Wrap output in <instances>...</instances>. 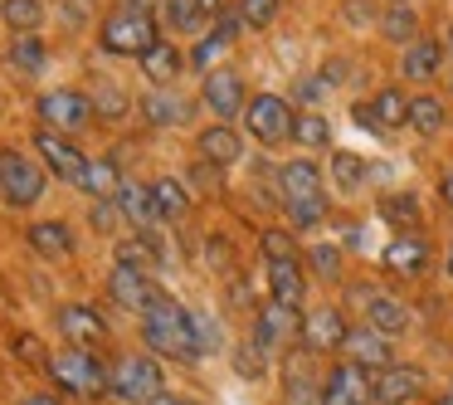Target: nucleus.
<instances>
[{"label":"nucleus","mask_w":453,"mask_h":405,"mask_svg":"<svg viewBox=\"0 0 453 405\" xmlns=\"http://www.w3.org/2000/svg\"><path fill=\"white\" fill-rule=\"evenodd\" d=\"M35 152H40L44 171H50L54 181H64V186L83 191V181H88V157H83V152L73 147V137L40 128V132H35Z\"/></svg>","instance_id":"nucleus-11"},{"label":"nucleus","mask_w":453,"mask_h":405,"mask_svg":"<svg viewBox=\"0 0 453 405\" xmlns=\"http://www.w3.org/2000/svg\"><path fill=\"white\" fill-rule=\"evenodd\" d=\"M118 220H122L118 200H93L88 206V225L98 230V235H118Z\"/></svg>","instance_id":"nucleus-49"},{"label":"nucleus","mask_w":453,"mask_h":405,"mask_svg":"<svg viewBox=\"0 0 453 405\" xmlns=\"http://www.w3.org/2000/svg\"><path fill=\"white\" fill-rule=\"evenodd\" d=\"M108 395L118 405H151L166 395V366L151 352H118L108 371Z\"/></svg>","instance_id":"nucleus-3"},{"label":"nucleus","mask_w":453,"mask_h":405,"mask_svg":"<svg viewBox=\"0 0 453 405\" xmlns=\"http://www.w3.org/2000/svg\"><path fill=\"white\" fill-rule=\"evenodd\" d=\"M35 113H40V128L73 137V132H83L93 122V98L83 89H50V93H40Z\"/></svg>","instance_id":"nucleus-9"},{"label":"nucleus","mask_w":453,"mask_h":405,"mask_svg":"<svg viewBox=\"0 0 453 405\" xmlns=\"http://www.w3.org/2000/svg\"><path fill=\"white\" fill-rule=\"evenodd\" d=\"M293 142L303 152H326V147H332V122H326L322 113L303 108V113H297V122H293Z\"/></svg>","instance_id":"nucleus-36"},{"label":"nucleus","mask_w":453,"mask_h":405,"mask_svg":"<svg viewBox=\"0 0 453 405\" xmlns=\"http://www.w3.org/2000/svg\"><path fill=\"white\" fill-rule=\"evenodd\" d=\"M122 191V167L118 157H98L88 161V181H83V196L88 200H112Z\"/></svg>","instance_id":"nucleus-33"},{"label":"nucleus","mask_w":453,"mask_h":405,"mask_svg":"<svg viewBox=\"0 0 453 405\" xmlns=\"http://www.w3.org/2000/svg\"><path fill=\"white\" fill-rule=\"evenodd\" d=\"M205 269L219 278H234V245L225 235H210L205 239Z\"/></svg>","instance_id":"nucleus-46"},{"label":"nucleus","mask_w":453,"mask_h":405,"mask_svg":"<svg viewBox=\"0 0 453 405\" xmlns=\"http://www.w3.org/2000/svg\"><path fill=\"white\" fill-rule=\"evenodd\" d=\"M439 196H443V206H449V210H453V171H449V176H443V186H439Z\"/></svg>","instance_id":"nucleus-58"},{"label":"nucleus","mask_w":453,"mask_h":405,"mask_svg":"<svg viewBox=\"0 0 453 405\" xmlns=\"http://www.w3.org/2000/svg\"><path fill=\"white\" fill-rule=\"evenodd\" d=\"M151 405H196V401H186V395H176V391H166V395H157Z\"/></svg>","instance_id":"nucleus-57"},{"label":"nucleus","mask_w":453,"mask_h":405,"mask_svg":"<svg viewBox=\"0 0 453 405\" xmlns=\"http://www.w3.org/2000/svg\"><path fill=\"white\" fill-rule=\"evenodd\" d=\"M122 11H142V15H151V0H122Z\"/></svg>","instance_id":"nucleus-59"},{"label":"nucleus","mask_w":453,"mask_h":405,"mask_svg":"<svg viewBox=\"0 0 453 405\" xmlns=\"http://www.w3.org/2000/svg\"><path fill=\"white\" fill-rule=\"evenodd\" d=\"M161 44V20L142 11H108L98 25V50L112 54V59H142L147 50Z\"/></svg>","instance_id":"nucleus-4"},{"label":"nucleus","mask_w":453,"mask_h":405,"mask_svg":"<svg viewBox=\"0 0 453 405\" xmlns=\"http://www.w3.org/2000/svg\"><path fill=\"white\" fill-rule=\"evenodd\" d=\"M190 181H196V186H210V191H225V171L210 167V161H196L190 176H186V186H190Z\"/></svg>","instance_id":"nucleus-52"},{"label":"nucleus","mask_w":453,"mask_h":405,"mask_svg":"<svg viewBox=\"0 0 453 405\" xmlns=\"http://www.w3.org/2000/svg\"><path fill=\"white\" fill-rule=\"evenodd\" d=\"M429 395V371L414 362H395L371 376V405H414Z\"/></svg>","instance_id":"nucleus-13"},{"label":"nucleus","mask_w":453,"mask_h":405,"mask_svg":"<svg viewBox=\"0 0 453 405\" xmlns=\"http://www.w3.org/2000/svg\"><path fill=\"white\" fill-rule=\"evenodd\" d=\"M210 35H215V40H225V44H234L239 35H244V20H239V11H234V5L215 15V30H210Z\"/></svg>","instance_id":"nucleus-51"},{"label":"nucleus","mask_w":453,"mask_h":405,"mask_svg":"<svg viewBox=\"0 0 453 405\" xmlns=\"http://www.w3.org/2000/svg\"><path fill=\"white\" fill-rule=\"evenodd\" d=\"M371 113L380 122V132H395V128H410V98L400 89H380L371 98Z\"/></svg>","instance_id":"nucleus-37"},{"label":"nucleus","mask_w":453,"mask_h":405,"mask_svg":"<svg viewBox=\"0 0 453 405\" xmlns=\"http://www.w3.org/2000/svg\"><path fill=\"white\" fill-rule=\"evenodd\" d=\"M332 181H336V191L356 196L371 181V161H361L356 152H332Z\"/></svg>","instance_id":"nucleus-38"},{"label":"nucleus","mask_w":453,"mask_h":405,"mask_svg":"<svg viewBox=\"0 0 453 405\" xmlns=\"http://www.w3.org/2000/svg\"><path fill=\"white\" fill-rule=\"evenodd\" d=\"M20 405H64V401H59V395H54V391H30V395H25Z\"/></svg>","instance_id":"nucleus-55"},{"label":"nucleus","mask_w":453,"mask_h":405,"mask_svg":"<svg viewBox=\"0 0 453 405\" xmlns=\"http://www.w3.org/2000/svg\"><path fill=\"white\" fill-rule=\"evenodd\" d=\"M244 79H239V69H229V64H215L210 74H200V108L215 113V122H234L244 118Z\"/></svg>","instance_id":"nucleus-10"},{"label":"nucleus","mask_w":453,"mask_h":405,"mask_svg":"<svg viewBox=\"0 0 453 405\" xmlns=\"http://www.w3.org/2000/svg\"><path fill=\"white\" fill-rule=\"evenodd\" d=\"M297 327H303V313L264 303L249 313V347H258L268 362H283L288 352H297Z\"/></svg>","instance_id":"nucleus-8"},{"label":"nucleus","mask_w":453,"mask_h":405,"mask_svg":"<svg viewBox=\"0 0 453 405\" xmlns=\"http://www.w3.org/2000/svg\"><path fill=\"white\" fill-rule=\"evenodd\" d=\"M390 5H414V0H390Z\"/></svg>","instance_id":"nucleus-62"},{"label":"nucleus","mask_w":453,"mask_h":405,"mask_svg":"<svg viewBox=\"0 0 453 405\" xmlns=\"http://www.w3.org/2000/svg\"><path fill=\"white\" fill-rule=\"evenodd\" d=\"M449 391H453V381H449Z\"/></svg>","instance_id":"nucleus-63"},{"label":"nucleus","mask_w":453,"mask_h":405,"mask_svg":"<svg viewBox=\"0 0 453 405\" xmlns=\"http://www.w3.org/2000/svg\"><path fill=\"white\" fill-rule=\"evenodd\" d=\"M439 69H443V44L439 40H414L410 50H404V59H400V74L404 79H414V83H429V79H439Z\"/></svg>","instance_id":"nucleus-28"},{"label":"nucleus","mask_w":453,"mask_h":405,"mask_svg":"<svg viewBox=\"0 0 453 405\" xmlns=\"http://www.w3.org/2000/svg\"><path fill=\"white\" fill-rule=\"evenodd\" d=\"M385 15L380 0H342V20L351 25V30H375Z\"/></svg>","instance_id":"nucleus-45"},{"label":"nucleus","mask_w":453,"mask_h":405,"mask_svg":"<svg viewBox=\"0 0 453 405\" xmlns=\"http://www.w3.org/2000/svg\"><path fill=\"white\" fill-rule=\"evenodd\" d=\"M0 20L11 35H40L44 25V5L40 0H0Z\"/></svg>","instance_id":"nucleus-35"},{"label":"nucleus","mask_w":453,"mask_h":405,"mask_svg":"<svg viewBox=\"0 0 453 405\" xmlns=\"http://www.w3.org/2000/svg\"><path fill=\"white\" fill-rule=\"evenodd\" d=\"M137 64H142V74H147V83H151V89H176V79L186 74L190 54H180V44L161 40L157 50H147Z\"/></svg>","instance_id":"nucleus-26"},{"label":"nucleus","mask_w":453,"mask_h":405,"mask_svg":"<svg viewBox=\"0 0 453 405\" xmlns=\"http://www.w3.org/2000/svg\"><path fill=\"white\" fill-rule=\"evenodd\" d=\"M312 196H326L322 191V167L312 157H293L278 167V206L283 200H312Z\"/></svg>","instance_id":"nucleus-23"},{"label":"nucleus","mask_w":453,"mask_h":405,"mask_svg":"<svg viewBox=\"0 0 453 405\" xmlns=\"http://www.w3.org/2000/svg\"><path fill=\"white\" fill-rule=\"evenodd\" d=\"M234 11L244 20V30H268L278 20V0H239Z\"/></svg>","instance_id":"nucleus-47"},{"label":"nucleus","mask_w":453,"mask_h":405,"mask_svg":"<svg viewBox=\"0 0 453 405\" xmlns=\"http://www.w3.org/2000/svg\"><path fill=\"white\" fill-rule=\"evenodd\" d=\"M410 128L424 132V137H439V132L449 128V103L434 98V93H419V98H410Z\"/></svg>","instance_id":"nucleus-32"},{"label":"nucleus","mask_w":453,"mask_h":405,"mask_svg":"<svg viewBox=\"0 0 453 405\" xmlns=\"http://www.w3.org/2000/svg\"><path fill=\"white\" fill-rule=\"evenodd\" d=\"M11 64L25 74V79H35V74H44V64H50V54H44L40 35H15V44H11Z\"/></svg>","instance_id":"nucleus-41"},{"label":"nucleus","mask_w":453,"mask_h":405,"mask_svg":"<svg viewBox=\"0 0 453 405\" xmlns=\"http://www.w3.org/2000/svg\"><path fill=\"white\" fill-rule=\"evenodd\" d=\"M93 113H103L108 122H118V118H127V113H132V103H127V93H122V89L103 83V89L93 93Z\"/></svg>","instance_id":"nucleus-48"},{"label":"nucleus","mask_w":453,"mask_h":405,"mask_svg":"<svg viewBox=\"0 0 453 405\" xmlns=\"http://www.w3.org/2000/svg\"><path fill=\"white\" fill-rule=\"evenodd\" d=\"M317 405H371V371H361V366H351L346 356H336L322 371Z\"/></svg>","instance_id":"nucleus-15"},{"label":"nucleus","mask_w":453,"mask_h":405,"mask_svg":"<svg viewBox=\"0 0 453 405\" xmlns=\"http://www.w3.org/2000/svg\"><path fill=\"white\" fill-rule=\"evenodd\" d=\"M103 288H108V303L122 308V313H132V317H142L161 298L157 278H151L147 269H132V264H112L108 269V284H103Z\"/></svg>","instance_id":"nucleus-14"},{"label":"nucleus","mask_w":453,"mask_h":405,"mask_svg":"<svg viewBox=\"0 0 453 405\" xmlns=\"http://www.w3.org/2000/svg\"><path fill=\"white\" fill-rule=\"evenodd\" d=\"M142 323V352H151L157 362H180V366H196L205 362L196 347V323H190V308L176 303L171 293H161L147 313L137 317Z\"/></svg>","instance_id":"nucleus-1"},{"label":"nucleus","mask_w":453,"mask_h":405,"mask_svg":"<svg viewBox=\"0 0 453 405\" xmlns=\"http://www.w3.org/2000/svg\"><path fill=\"white\" fill-rule=\"evenodd\" d=\"M147 128H186L196 118V98H186L180 89H147L137 103Z\"/></svg>","instance_id":"nucleus-19"},{"label":"nucleus","mask_w":453,"mask_h":405,"mask_svg":"<svg viewBox=\"0 0 453 405\" xmlns=\"http://www.w3.org/2000/svg\"><path fill=\"white\" fill-rule=\"evenodd\" d=\"M108 371H112L108 356L83 352V347H54L50 366H44L54 391L73 395V401H103V395H108Z\"/></svg>","instance_id":"nucleus-2"},{"label":"nucleus","mask_w":453,"mask_h":405,"mask_svg":"<svg viewBox=\"0 0 453 405\" xmlns=\"http://www.w3.org/2000/svg\"><path fill=\"white\" fill-rule=\"evenodd\" d=\"M118 210H122V220H127L137 235H157L166 220H161V210H157V196H151V186H142V181H122V191L118 196Z\"/></svg>","instance_id":"nucleus-22"},{"label":"nucleus","mask_w":453,"mask_h":405,"mask_svg":"<svg viewBox=\"0 0 453 405\" xmlns=\"http://www.w3.org/2000/svg\"><path fill=\"white\" fill-rule=\"evenodd\" d=\"M151 196H157V210L166 225H176V220L190 215V186L186 176H157L151 181Z\"/></svg>","instance_id":"nucleus-30"},{"label":"nucleus","mask_w":453,"mask_h":405,"mask_svg":"<svg viewBox=\"0 0 453 405\" xmlns=\"http://www.w3.org/2000/svg\"><path fill=\"white\" fill-rule=\"evenodd\" d=\"M54 327H59L64 347H83V352H98V347H108V337H112L108 317H103L93 303H59L54 308Z\"/></svg>","instance_id":"nucleus-12"},{"label":"nucleus","mask_w":453,"mask_h":405,"mask_svg":"<svg viewBox=\"0 0 453 405\" xmlns=\"http://www.w3.org/2000/svg\"><path fill=\"white\" fill-rule=\"evenodd\" d=\"M429 405H453V391H449V386H443V391H434Z\"/></svg>","instance_id":"nucleus-60"},{"label":"nucleus","mask_w":453,"mask_h":405,"mask_svg":"<svg viewBox=\"0 0 453 405\" xmlns=\"http://www.w3.org/2000/svg\"><path fill=\"white\" fill-rule=\"evenodd\" d=\"M244 132L258 142V147H283V142H293V103L283 98V93H254V98L244 103Z\"/></svg>","instance_id":"nucleus-7"},{"label":"nucleus","mask_w":453,"mask_h":405,"mask_svg":"<svg viewBox=\"0 0 453 405\" xmlns=\"http://www.w3.org/2000/svg\"><path fill=\"white\" fill-rule=\"evenodd\" d=\"M225 50H229L225 40H215V35H205V40H200L196 50H190V69L210 74V69H215V59H219V54H225Z\"/></svg>","instance_id":"nucleus-50"},{"label":"nucleus","mask_w":453,"mask_h":405,"mask_svg":"<svg viewBox=\"0 0 453 405\" xmlns=\"http://www.w3.org/2000/svg\"><path fill=\"white\" fill-rule=\"evenodd\" d=\"M322 93H326L322 79H297V83H293V98H297V103H317Z\"/></svg>","instance_id":"nucleus-54"},{"label":"nucleus","mask_w":453,"mask_h":405,"mask_svg":"<svg viewBox=\"0 0 453 405\" xmlns=\"http://www.w3.org/2000/svg\"><path fill=\"white\" fill-rule=\"evenodd\" d=\"M25 239H30V249L40 259H50V264H59V259H69L73 249H79L69 220H35V225L25 230Z\"/></svg>","instance_id":"nucleus-25"},{"label":"nucleus","mask_w":453,"mask_h":405,"mask_svg":"<svg viewBox=\"0 0 453 405\" xmlns=\"http://www.w3.org/2000/svg\"><path fill=\"white\" fill-rule=\"evenodd\" d=\"M361 323H371L375 332H385V337H404L414 317H410V303H404V298L371 288V298H365V308H361Z\"/></svg>","instance_id":"nucleus-24"},{"label":"nucleus","mask_w":453,"mask_h":405,"mask_svg":"<svg viewBox=\"0 0 453 405\" xmlns=\"http://www.w3.org/2000/svg\"><path fill=\"white\" fill-rule=\"evenodd\" d=\"M44 191H50L44 161H35L30 152H20V147H0V200H5V206L30 210L44 200Z\"/></svg>","instance_id":"nucleus-5"},{"label":"nucleus","mask_w":453,"mask_h":405,"mask_svg":"<svg viewBox=\"0 0 453 405\" xmlns=\"http://www.w3.org/2000/svg\"><path fill=\"white\" fill-rule=\"evenodd\" d=\"M11 356L25 366H35V371H44L50 366V352H44V337L40 332H11Z\"/></svg>","instance_id":"nucleus-44"},{"label":"nucleus","mask_w":453,"mask_h":405,"mask_svg":"<svg viewBox=\"0 0 453 405\" xmlns=\"http://www.w3.org/2000/svg\"><path fill=\"white\" fill-rule=\"evenodd\" d=\"M264 278H268V303L288 308V313H303V308H307V264H303V259L264 264Z\"/></svg>","instance_id":"nucleus-20"},{"label":"nucleus","mask_w":453,"mask_h":405,"mask_svg":"<svg viewBox=\"0 0 453 405\" xmlns=\"http://www.w3.org/2000/svg\"><path fill=\"white\" fill-rule=\"evenodd\" d=\"M303 264H307V274H312L317 284H342V274H346V249L332 245V239H317V245L303 254Z\"/></svg>","instance_id":"nucleus-31"},{"label":"nucleus","mask_w":453,"mask_h":405,"mask_svg":"<svg viewBox=\"0 0 453 405\" xmlns=\"http://www.w3.org/2000/svg\"><path fill=\"white\" fill-rule=\"evenodd\" d=\"M196 157L210 161V167L229 171L239 157H244V132L234 122H210V128L196 132Z\"/></svg>","instance_id":"nucleus-21"},{"label":"nucleus","mask_w":453,"mask_h":405,"mask_svg":"<svg viewBox=\"0 0 453 405\" xmlns=\"http://www.w3.org/2000/svg\"><path fill=\"white\" fill-rule=\"evenodd\" d=\"M190 323H196V347H200V356H219V352H229V337H225V323H219L210 308H190Z\"/></svg>","instance_id":"nucleus-34"},{"label":"nucleus","mask_w":453,"mask_h":405,"mask_svg":"<svg viewBox=\"0 0 453 405\" xmlns=\"http://www.w3.org/2000/svg\"><path fill=\"white\" fill-rule=\"evenodd\" d=\"M380 35L390 44H400V50H410L414 40H424V20H419V11L414 5H385V15H380Z\"/></svg>","instance_id":"nucleus-29"},{"label":"nucleus","mask_w":453,"mask_h":405,"mask_svg":"<svg viewBox=\"0 0 453 405\" xmlns=\"http://www.w3.org/2000/svg\"><path fill=\"white\" fill-rule=\"evenodd\" d=\"M229 366H234V376H244V381H264L268 356L258 352V347H249V337H244V342L229 347Z\"/></svg>","instance_id":"nucleus-43"},{"label":"nucleus","mask_w":453,"mask_h":405,"mask_svg":"<svg viewBox=\"0 0 453 405\" xmlns=\"http://www.w3.org/2000/svg\"><path fill=\"white\" fill-rule=\"evenodd\" d=\"M375 215L390 230H400V235H419L424 210H419V196H414V191H385V196L375 200Z\"/></svg>","instance_id":"nucleus-27"},{"label":"nucleus","mask_w":453,"mask_h":405,"mask_svg":"<svg viewBox=\"0 0 453 405\" xmlns=\"http://www.w3.org/2000/svg\"><path fill=\"white\" fill-rule=\"evenodd\" d=\"M380 269L395 278H424L434 269V245L424 235H395L380 249Z\"/></svg>","instance_id":"nucleus-18"},{"label":"nucleus","mask_w":453,"mask_h":405,"mask_svg":"<svg viewBox=\"0 0 453 405\" xmlns=\"http://www.w3.org/2000/svg\"><path fill=\"white\" fill-rule=\"evenodd\" d=\"M346 79H351V59H342V54H336V59L322 64V83H326V89H342Z\"/></svg>","instance_id":"nucleus-53"},{"label":"nucleus","mask_w":453,"mask_h":405,"mask_svg":"<svg viewBox=\"0 0 453 405\" xmlns=\"http://www.w3.org/2000/svg\"><path fill=\"white\" fill-rule=\"evenodd\" d=\"M346 332H351V323H346V308L342 303H312L303 308V327H297V347H303L307 356H342V342Z\"/></svg>","instance_id":"nucleus-6"},{"label":"nucleus","mask_w":453,"mask_h":405,"mask_svg":"<svg viewBox=\"0 0 453 405\" xmlns=\"http://www.w3.org/2000/svg\"><path fill=\"white\" fill-rule=\"evenodd\" d=\"M283 215H288V230H293V235H307V230H317L326 215H332V206H326V196H312V200H283Z\"/></svg>","instance_id":"nucleus-39"},{"label":"nucleus","mask_w":453,"mask_h":405,"mask_svg":"<svg viewBox=\"0 0 453 405\" xmlns=\"http://www.w3.org/2000/svg\"><path fill=\"white\" fill-rule=\"evenodd\" d=\"M322 391V371L312 366L307 352H288L278 362V405H317Z\"/></svg>","instance_id":"nucleus-16"},{"label":"nucleus","mask_w":453,"mask_h":405,"mask_svg":"<svg viewBox=\"0 0 453 405\" xmlns=\"http://www.w3.org/2000/svg\"><path fill=\"white\" fill-rule=\"evenodd\" d=\"M200 25H205V15H200L196 0H161V30H171V35H196Z\"/></svg>","instance_id":"nucleus-40"},{"label":"nucleus","mask_w":453,"mask_h":405,"mask_svg":"<svg viewBox=\"0 0 453 405\" xmlns=\"http://www.w3.org/2000/svg\"><path fill=\"white\" fill-rule=\"evenodd\" d=\"M342 356L375 376V371H385V366H395V337L375 332L371 323H351V332H346V342H342Z\"/></svg>","instance_id":"nucleus-17"},{"label":"nucleus","mask_w":453,"mask_h":405,"mask_svg":"<svg viewBox=\"0 0 453 405\" xmlns=\"http://www.w3.org/2000/svg\"><path fill=\"white\" fill-rule=\"evenodd\" d=\"M196 5H200V15H205V20H215L219 11H229L225 0H196Z\"/></svg>","instance_id":"nucleus-56"},{"label":"nucleus","mask_w":453,"mask_h":405,"mask_svg":"<svg viewBox=\"0 0 453 405\" xmlns=\"http://www.w3.org/2000/svg\"><path fill=\"white\" fill-rule=\"evenodd\" d=\"M443 278L453 284V245H449V254H443Z\"/></svg>","instance_id":"nucleus-61"},{"label":"nucleus","mask_w":453,"mask_h":405,"mask_svg":"<svg viewBox=\"0 0 453 405\" xmlns=\"http://www.w3.org/2000/svg\"><path fill=\"white\" fill-rule=\"evenodd\" d=\"M258 254H264V264H288V259H303L297 254V235L293 230H264L258 235Z\"/></svg>","instance_id":"nucleus-42"}]
</instances>
